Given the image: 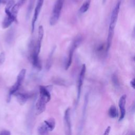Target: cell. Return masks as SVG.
Masks as SVG:
<instances>
[{
  "instance_id": "11",
  "label": "cell",
  "mask_w": 135,
  "mask_h": 135,
  "mask_svg": "<svg viewBox=\"0 0 135 135\" xmlns=\"http://www.w3.org/2000/svg\"><path fill=\"white\" fill-rule=\"evenodd\" d=\"M21 105H24L30 98V95L27 93H23V92H16L14 94Z\"/></svg>"
},
{
  "instance_id": "24",
  "label": "cell",
  "mask_w": 135,
  "mask_h": 135,
  "mask_svg": "<svg viewBox=\"0 0 135 135\" xmlns=\"http://www.w3.org/2000/svg\"><path fill=\"white\" fill-rule=\"evenodd\" d=\"M1 3H2V0H0V6H1Z\"/></svg>"
},
{
  "instance_id": "10",
  "label": "cell",
  "mask_w": 135,
  "mask_h": 135,
  "mask_svg": "<svg viewBox=\"0 0 135 135\" xmlns=\"http://www.w3.org/2000/svg\"><path fill=\"white\" fill-rule=\"evenodd\" d=\"M126 95L124 94L121 97L119 102V107L120 108V115L119 120L120 121L123 120L126 114Z\"/></svg>"
},
{
  "instance_id": "5",
  "label": "cell",
  "mask_w": 135,
  "mask_h": 135,
  "mask_svg": "<svg viewBox=\"0 0 135 135\" xmlns=\"http://www.w3.org/2000/svg\"><path fill=\"white\" fill-rule=\"evenodd\" d=\"M82 37L81 36H79L73 41V42L72 43V45L71 46V48L70 49L68 58L67 62H66V64H65V70H67L70 68V66H71V63H72V57H73V53L74 52V51L78 47V46L81 44V43L82 42Z\"/></svg>"
},
{
  "instance_id": "15",
  "label": "cell",
  "mask_w": 135,
  "mask_h": 135,
  "mask_svg": "<svg viewBox=\"0 0 135 135\" xmlns=\"http://www.w3.org/2000/svg\"><path fill=\"white\" fill-rule=\"evenodd\" d=\"M38 133L40 134H47L49 133V130L44 123L42 124L38 128Z\"/></svg>"
},
{
  "instance_id": "22",
  "label": "cell",
  "mask_w": 135,
  "mask_h": 135,
  "mask_svg": "<svg viewBox=\"0 0 135 135\" xmlns=\"http://www.w3.org/2000/svg\"><path fill=\"white\" fill-rule=\"evenodd\" d=\"M130 85H131V86L133 89H134V85H135V84H134V78H133L132 80H131V81H130Z\"/></svg>"
},
{
  "instance_id": "18",
  "label": "cell",
  "mask_w": 135,
  "mask_h": 135,
  "mask_svg": "<svg viewBox=\"0 0 135 135\" xmlns=\"http://www.w3.org/2000/svg\"><path fill=\"white\" fill-rule=\"evenodd\" d=\"M5 55L4 52H1L0 53V65H2L4 62L5 61Z\"/></svg>"
},
{
  "instance_id": "17",
  "label": "cell",
  "mask_w": 135,
  "mask_h": 135,
  "mask_svg": "<svg viewBox=\"0 0 135 135\" xmlns=\"http://www.w3.org/2000/svg\"><path fill=\"white\" fill-rule=\"evenodd\" d=\"M112 81L113 84H114V85L115 86L118 87L119 86V82L118 78L116 74H113V75L112 76Z\"/></svg>"
},
{
  "instance_id": "23",
  "label": "cell",
  "mask_w": 135,
  "mask_h": 135,
  "mask_svg": "<svg viewBox=\"0 0 135 135\" xmlns=\"http://www.w3.org/2000/svg\"><path fill=\"white\" fill-rule=\"evenodd\" d=\"M105 2H106V0H103V3H105Z\"/></svg>"
},
{
  "instance_id": "4",
  "label": "cell",
  "mask_w": 135,
  "mask_h": 135,
  "mask_svg": "<svg viewBox=\"0 0 135 135\" xmlns=\"http://www.w3.org/2000/svg\"><path fill=\"white\" fill-rule=\"evenodd\" d=\"M121 3V0H118L115 6L113 8L110 18V22L109 27V31H112L114 32V28L115 27V25L117 23V21L118 20V14L120 11V5Z\"/></svg>"
},
{
  "instance_id": "13",
  "label": "cell",
  "mask_w": 135,
  "mask_h": 135,
  "mask_svg": "<svg viewBox=\"0 0 135 135\" xmlns=\"http://www.w3.org/2000/svg\"><path fill=\"white\" fill-rule=\"evenodd\" d=\"M91 0H85L79 9V12L80 13H85L90 7Z\"/></svg>"
},
{
  "instance_id": "6",
  "label": "cell",
  "mask_w": 135,
  "mask_h": 135,
  "mask_svg": "<svg viewBox=\"0 0 135 135\" xmlns=\"http://www.w3.org/2000/svg\"><path fill=\"white\" fill-rule=\"evenodd\" d=\"M44 0H37L35 8L34 9V12L33 14V16L32 20V33H33L35 28V25L36 22L37 20L40 13L41 12V8L43 5Z\"/></svg>"
},
{
  "instance_id": "21",
  "label": "cell",
  "mask_w": 135,
  "mask_h": 135,
  "mask_svg": "<svg viewBox=\"0 0 135 135\" xmlns=\"http://www.w3.org/2000/svg\"><path fill=\"white\" fill-rule=\"evenodd\" d=\"M26 1H27V0H19L17 3L19 4V5L21 6H22L26 2Z\"/></svg>"
},
{
  "instance_id": "8",
  "label": "cell",
  "mask_w": 135,
  "mask_h": 135,
  "mask_svg": "<svg viewBox=\"0 0 135 135\" xmlns=\"http://www.w3.org/2000/svg\"><path fill=\"white\" fill-rule=\"evenodd\" d=\"M86 72V65L85 64H83L82 66L81 70L79 74V79H78V96H77V102H79L80 94L81 92V89L83 85V80L84 79L85 74Z\"/></svg>"
},
{
  "instance_id": "9",
  "label": "cell",
  "mask_w": 135,
  "mask_h": 135,
  "mask_svg": "<svg viewBox=\"0 0 135 135\" xmlns=\"http://www.w3.org/2000/svg\"><path fill=\"white\" fill-rule=\"evenodd\" d=\"M44 35V29L42 25H40L38 27V37L36 44L34 45V50L37 54H40L41 46V42Z\"/></svg>"
},
{
  "instance_id": "12",
  "label": "cell",
  "mask_w": 135,
  "mask_h": 135,
  "mask_svg": "<svg viewBox=\"0 0 135 135\" xmlns=\"http://www.w3.org/2000/svg\"><path fill=\"white\" fill-rule=\"evenodd\" d=\"M44 123L47 127L49 131H52L55 127V120L53 118H51L48 120H45Z\"/></svg>"
},
{
  "instance_id": "16",
  "label": "cell",
  "mask_w": 135,
  "mask_h": 135,
  "mask_svg": "<svg viewBox=\"0 0 135 135\" xmlns=\"http://www.w3.org/2000/svg\"><path fill=\"white\" fill-rule=\"evenodd\" d=\"M108 114L111 118H114L117 116V110L114 105H112L110 107L108 111Z\"/></svg>"
},
{
  "instance_id": "7",
  "label": "cell",
  "mask_w": 135,
  "mask_h": 135,
  "mask_svg": "<svg viewBox=\"0 0 135 135\" xmlns=\"http://www.w3.org/2000/svg\"><path fill=\"white\" fill-rule=\"evenodd\" d=\"M71 109L68 108L66 109L64 115V123L65 134L68 135L71 134V124L70 118Z\"/></svg>"
},
{
  "instance_id": "3",
  "label": "cell",
  "mask_w": 135,
  "mask_h": 135,
  "mask_svg": "<svg viewBox=\"0 0 135 135\" xmlns=\"http://www.w3.org/2000/svg\"><path fill=\"white\" fill-rule=\"evenodd\" d=\"M26 70L25 69H23L22 70H21V71L20 72V73H18L17 79H16V82L14 83V84L10 88V90L8 92V97L7 99V102H9L11 99V97L12 95H14L15 93H16L18 89H20V86H21L24 79L25 78V74H26Z\"/></svg>"
},
{
  "instance_id": "20",
  "label": "cell",
  "mask_w": 135,
  "mask_h": 135,
  "mask_svg": "<svg viewBox=\"0 0 135 135\" xmlns=\"http://www.w3.org/2000/svg\"><path fill=\"white\" fill-rule=\"evenodd\" d=\"M110 130H111V127L109 126L106 128V129L105 130L103 134H104V135H108V134H109V133H110Z\"/></svg>"
},
{
  "instance_id": "1",
  "label": "cell",
  "mask_w": 135,
  "mask_h": 135,
  "mask_svg": "<svg viewBox=\"0 0 135 135\" xmlns=\"http://www.w3.org/2000/svg\"><path fill=\"white\" fill-rule=\"evenodd\" d=\"M39 98L35 105L36 115H39L45 111L46 104L50 101L51 98L50 91L49 89V86H45L40 85L39 86Z\"/></svg>"
},
{
  "instance_id": "2",
  "label": "cell",
  "mask_w": 135,
  "mask_h": 135,
  "mask_svg": "<svg viewBox=\"0 0 135 135\" xmlns=\"http://www.w3.org/2000/svg\"><path fill=\"white\" fill-rule=\"evenodd\" d=\"M65 0H56L54 4L52 14L50 18V24L52 26L55 25L60 18Z\"/></svg>"
},
{
  "instance_id": "19",
  "label": "cell",
  "mask_w": 135,
  "mask_h": 135,
  "mask_svg": "<svg viewBox=\"0 0 135 135\" xmlns=\"http://www.w3.org/2000/svg\"><path fill=\"white\" fill-rule=\"evenodd\" d=\"M11 132L7 130H3L0 132V135H10Z\"/></svg>"
},
{
  "instance_id": "14",
  "label": "cell",
  "mask_w": 135,
  "mask_h": 135,
  "mask_svg": "<svg viewBox=\"0 0 135 135\" xmlns=\"http://www.w3.org/2000/svg\"><path fill=\"white\" fill-rule=\"evenodd\" d=\"M55 48H56L55 46L53 48V49L51 50V51L48 56V58H47V60L46 61V69L47 70H49L51 66L52 63V57L53 56L54 52L55 50Z\"/></svg>"
}]
</instances>
